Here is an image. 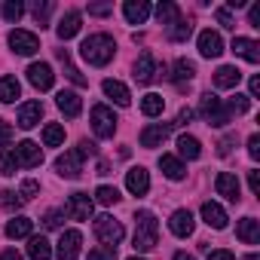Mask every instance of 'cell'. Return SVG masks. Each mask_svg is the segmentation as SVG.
<instances>
[{
    "label": "cell",
    "mask_w": 260,
    "mask_h": 260,
    "mask_svg": "<svg viewBox=\"0 0 260 260\" xmlns=\"http://www.w3.org/2000/svg\"><path fill=\"white\" fill-rule=\"evenodd\" d=\"M28 257L31 260H49L52 257V245L43 236H31L28 239Z\"/></svg>",
    "instance_id": "4dcf8cb0"
},
{
    "label": "cell",
    "mask_w": 260,
    "mask_h": 260,
    "mask_svg": "<svg viewBox=\"0 0 260 260\" xmlns=\"http://www.w3.org/2000/svg\"><path fill=\"white\" fill-rule=\"evenodd\" d=\"M141 110H144V116H162V110H166V98L156 95V92H147V95L141 98Z\"/></svg>",
    "instance_id": "d6a6232c"
},
{
    "label": "cell",
    "mask_w": 260,
    "mask_h": 260,
    "mask_svg": "<svg viewBox=\"0 0 260 260\" xmlns=\"http://www.w3.org/2000/svg\"><path fill=\"white\" fill-rule=\"evenodd\" d=\"M113 52H116V43H113L110 34H89V37L83 40V46H80V55H83L92 68L110 64Z\"/></svg>",
    "instance_id": "6da1fadb"
},
{
    "label": "cell",
    "mask_w": 260,
    "mask_h": 260,
    "mask_svg": "<svg viewBox=\"0 0 260 260\" xmlns=\"http://www.w3.org/2000/svg\"><path fill=\"white\" fill-rule=\"evenodd\" d=\"M95 199H98L101 205H116V202H119V190H116V187L101 184V187L95 190Z\"/></svg>",
    "instance_id": "f35d334b"
},
{
    "label": "cell",
    "mask_w": 260,
    "mask_h": 260,
    "mask_svg": "<svg viewBox=\"0 0 260 260\" xmlns=\"http://www.w3.org/2000/svg\"><path fill=\"white\" fill-rule=\"evenodd\" d=\"M199 113L205 116V122L208 125H226L233 116L226 113V107H223V101L214 95V92H205L202 98H199Z\"/></svg>",
    "instance_id": "3957f363"
},
{
    "label": "cell",
    "mask_w": 260,
    "mask_h": 260,
    "mask_svg": "<svg viewBox=\"0 0 260 260\" xmlns=\"http://www.w3.org/2000/svg\"><path fill=\"white\" fill-rule=\"evenodd\" d=\"M19 95H22V86H19L16 77H0V101H4V104H13Z\"/></svg>",
    "instance_id": "1f68e13d"
},
{
    "label": "cell",
    "mask_w": 260,
    "mask_h": 260,
    "mask_svg": "<svg viewBox=\"0 0 260 260\" xmlns=\"http://www.w3.org/2000/svg\"><path fill=\"white\" fill-rule=\"evenodd\" d=\"M248 92H251L248 98H260V77H251L248 80Z\"/></svg>",
    "instance_id": "11a10c76"
},
{
    "label": "cell",
    "mask_w": 260,
    "mask_h": 260,
    "mask_svg": "<svg viewBox=\"0 0 260 260\" xmlns=\"http://www.w3.org/2000/svg\"><path fill=\"white\" fill-rule=\"evenodd\" d=\"M80 245H83L80 230H64L61 239H58V248H55V260H77Z\"/></svg>",
    "instance_id": "ba28073f"
},
{
    "label": "cell",
    "mask_w": 260,
    "mask_h": 260,
    "mask_svg": "<svg viewBox=\"0 0 260 260\" xmlns=\"http://www.w3.org/2000/svg\"><path fill=\"white\" fill-rule=\"evenodd\" d=\"M28 83H31L37 92H46V89H52V83H55V74H52V68H49V64H43V61H34V64L28 68Z\"/></svg>",
    "instance_id": "8fae6325"
},
{
    "label": "cell",
    "mask_w": 260,
    "mask_h": 260,
    "mask_svg": "<svg viewBox=\"0 0 260 260\" xmlns=\"http://www.w3.org/2000/svg\"><path fill=\"white\" fill-rule=\"evenodd\" d=\"M248 104H251V98H248V95H242V92H236L223 107H226V113H230V116H242V113L248 110Z\"/></svg>",
    "instance_id": "8d00e7d4"
},
{
    "label": "cell",
    "mask_w": 260,
    "mask_h": 260,
    "mask_svg": "<svg viewBox=\"0 0 260 260\" xmlns=\"http://www.w3.org/2000/svg\"><path fill=\"white\" fill-rule=\"evenodd\" d=\"M175 260H196V257H193V254H187V251H178V254H175Z\"/></svg>",
    "instance_id": "94428289"
},
{
    "label": "cell",
    "mask_w": 260,
    "mask_h": 260,
    "mask_svg": "<svg viewBox=\"0 0 260 260\" xmlns=\"http://www.w3.org/2000/svg\"><path fill=\"white\" fill-rule=\"evenodd\" d=\"M217 22H220L223 28H236V19H233V13H230L226 7H220V10H217Z\"/></svg>",
    "instance_id": "c3c4849f"
},
{
    "label": "cell",
    "mask_w": 260,
    "mask_h": 260,
    "mask_svg": "<svg viewBox=\"0 0 260 260\" xmlns=\"http://www.w3.org/2000/svg\"><path fill=\"white\" fill-rule=\"evenodd\" d=\"M58 61L64 64V77H68L74 86H80V89H86V86H89V80L74 68V61H71V52H68V49H58Z\"/></svg>",
    "instance_id": "83f0119b"
},
{
    "label": "cell",
    "mask_w": 260,
    "mask_h": 260,
    "mask_svg": "<svg viewBox=\"0 0 260 260\" xmlns=\"http://www.w3.org/2000/svg\"><path fill=\"white\" fill-rule=\"evenodd\" d=\"M61 220H64V214H61V211H55V208L43 214V226H46V230H58V226H61Z\"/></svg>",
    "instance_id": "f6af8a7d"
},
{
    "label": "cell",
    "mask_w": 260,
    "mask_h": 260,
    "mask_svg": "<svg viewBox=\"0 0 260 260\" xmlns=\"http://www.w3.org/2000/svg\"><path fill=\"white\" fill-rule=\"evenodd\" d=\"M178 153H181L184 159H199V153H202L199 138H193V135H181V138H178Z\"/></svg>",
    "instance_id": "836d02e7"
},
{
    "label": "cell",
    "mask_w": 260,
    "mask_h": 260,
    "mask_svg": "<svg viewBox=\"0 0 260 260\" xmlns=\"http://www.w3.org/2000/svg\"><path fill=\"white\" fill-rule=\"evenodd\" d=\"M101 89H104V95H107L113 104H119V107H128V104H132V95H128L125 83H119V80H104Z\"/></svg>",
    "instance_id": "44dd1931"
},
{
    "label": "cell",
    "mask_w": 260,
    "mask_h": 260,
    "mask_svg": "<svg viewBox=\"0 0 260 260\" xmlns=\"http://www.w3.org/2000/svg\"><path fill=\"white\" fill-rule=\"evenodd\" d=\"M80 22H83V16H80L77 10L64 13V19H61V22H58V28H55L58 40H71V37H77V34H80Z\"/></svg>",
    "instance_id": "cb8c5ba5"
},
{
    "label": "cell",
    "mask_w": 260,
    "mask_h": 260,
    "mask_svg": "<svg viewBox=\"0 0 260 260\" xmlns=\"http://www.w3.org/2000/svg\"><path fill=\"white\" fill-rule=\"evenodd\" d=\"M156 19H159V25H175L178 19H181V10H178V4H172V0H162V4L156 7Z\"/></svg>",
    "instance_id": "e575fe53"
},
{
    "label": "cell",
    "mask_w": 260,
    "mask_h": 260,
    "mask_svg": "<svg viewBox=\"0 0 260 260\" xmlns=\"http://www.w3.org/2000/svg\"><path fill=\"white\" fill-rule=\"evenodd\" d=\"M233 52L236 55H242L245 61H251V64H257L260 61V43L257 40H251V37H236L233 40Z\"/></svg>",
    "instance_id": "7402d4cb"
},
{
    "label": "cell",
    "mask_w": 260,
    "mask_h": 260,
    "mask_svg": "<svg viewBox=\"0 0 260 260\" xmlns=\"http://www.w3.org/2000/svg\"><path fill=\"white\" fill-rule=\"evenodd\" d=\"M0 260H22V254H19L16 248H7L4 254H0Z\"/></svg>",
    "instance_id": "91938a15"
},
{
    "label": "cell",
    "mask_w": 260,
    "mask_h": 260,
    "mask_svg": "<svg viewBox=\"0 0 260 260\" xmlns=\"http://www.w3.org/2000/svg\"><path fill=\"white\" fill-rule=\"evenodd\" d=\"M202 220H205L211 230H223V226H226V211H223L217 202H205V205H202Z\"/></svg>",
    "instance_id": "4316f807"
},
{
    "label": "cell",
    "mask_w": 260,
    "mask_h": 260,
    "mask_svg": "<svg viewBox=\"0 0 260 260\" xmlns=\"http://www.w3.org/2000/svg\"><path fill=\"white\" fill-rule=\"evenodd\" d=\"M239 83H242V71L236 64H220L214 71V86L217 89H236Z\"/></svg>",
    "instance_id": "ffe728a7"
},
{
    "label": "cell",
    "mask_w": 260,
    "mask_h": 260,
    "mask_svg": "<svg viewBox=\"0 0 260 260\" xmlns=\"http://www.w3.org/2000/svg\"><path fill=\"white\" fill-rule=\"evenodd\" d=\"M125 187H128V193H132V196H147V190H150V175H147V169H144V166L128 169V172H125Z\"/></svg>",
    "instance_id": "9a60e30c"
},
{
    "label": "cell",
    "mask_w": 260,
    "mask_h": 260,
    "mask_svg": "<svg viewBox=\"0 0 260 260\" xmlns=\"http://www.w3.org/2000/svg\"><path fill=\"white\" fill-rule=\"evenodd\" d=\"M92 208H95V202H92L89 193H71L68 196V205H64V214L71 220H89L92 217Z\"/></svg>",
    "instance_id": "8992f818"
},
{
    "label": "cell",
    "mask_w": 260,
    "mask_h": 260,
    "mask_svg": "<svg viewBox=\"0 0 260 260\" xmlns=\"http://www.w3.org/2000/svg\"><path fill=\"white\" fill-rule=\"evenodd\" d=\"M159 242V223H156V214L141 208L135 214V251H153Z\"/></svg>",
    "instance_id": "7a4b0ae2"
},
{
    "label": "cell",
    "mask_w": 260,
    "mask_h": 260,
    "mask_svg": "<svg viewBox=\"0 0 260 260\" xmlns=\"http://www.w3.org/2000/svg\"><path fill=\"white\" fill-rule=\"evenodd\" d=\"M193 77H196V64H193V61H187V58H178V61H175V74H172L175 86H178V89H184Z\"/></svg>",
    "instance_id": "f1b7e54d"
},
{
    "label": "cell",
    "mask_w": 260,
    "mask_h": 260,
    "mask_svg": "<svg viewBox=\"0 0 260 260\" xmlns=\"http://www.w3.org/2000/svg\"><path fill=\"white\" fill-rule=\"evenodd\" d=\"M172 125L175 122H150L141 132V147H162L166 138L172 135Z\"/></svg>",
    "instance_id": "9c48e42d"
},
{
    "label": "cell",
    "mask_w": 260,
    "mask_h": 260,
    "mask_svg": "<svg viewBox=\"0 0 260 260\" xmlns=\"http://www.w3.org/2000/svg\"><path fill=\"white\" fill-rule=\"evenodd\" d=\"M248 156L251 159H260V135H251L248 138Z\"/></svg>",
    "instance_id": "681fc988"
},
{
    "label": "cell",
    "mask_w": 260,
    "mask_h": 260,
    "mask_svg": "<svg viewBox=\"0 0 260 260\" xmlns=\"http://www.w3.org/2000/svg\"><path fill=\"white\" fill-rule=\"evenodd\" d=\"M40 119H43V104L40 101H25L19 107V125L22 128H34Z\"/></svg>",
    "instance_id": "603a6c76"
},
{
    "label": "cell",
    "mask_w": 260,
    "mask_h": 260,
    "mask_svg": "<svg viewBox=\"0 0 260 260\" xmlns=\"http://www.w3.org/2000/svg\"><path fill=\"white\" fill-rule=\"evenodd\" d=\"M110 10H113L110 4H92V7H89V13H92V16H107Z\"/></svg>",
    "instance_id": "f5cc1de1"
},
{
    "label": "cell",
    "mask_w": 260,
    "mask_h": 260,
    "mask_svg": "<svg viewBox=\"0 0 260 260\" xmlns=\"http://www.w3.org/2000/svg\"><path fill=\"white\" fill-rule=\"evenodd\" d=\"M156 77H159V74H156V61H153V55H150V52H141L138 61H135V80L147 86V83H153Z\"/></svg>",
    "instance_id": "d6986e66"
},
{
    "label": "cell",
    "mask_w": 260,
    "mask_h": 260,
    "mask_svg": "<svg viewBox=\"0 0 260 260\" xmlns=\"http://www.w3.org/2000/svg\"><path fill=\"white\" fill-rule=\"evenodd\" d=\"M55 172H58L61 178H68V181L80 178V172H83V159H80V153H77V150H64V153L55 159Z\"/></svg>",
    "instance_id": "7c38bea8"
},
{
    "label": "cell",
    "mask_w": 260,
    "mask_h": 260,
    "mask_svg": "<svg viewBox=\"0 0 260 260\" xmlns=\"http://www.w3.org/2000/svg\"><path fill=\"white\" fill-rule=\"evenodd\" d=\"M193 226H196V220H193V214H190L187 208H178V211L169 217V230H172L178 239H187V236L193 233Z\"/></svg>",
    "instance_id": "e0dca14e"
},
{
    "label": "cell",
    "mask_w": 260,
    "mask_h": 260,
    "mask_svg": "<svg viewBox=\"0 0 260 260\" xmlns=\"http://www.w3.org/2000/svg\"><path fill=\"white\" fill-rule=\"evenodd\" d=\"M223 52V37L217 34V31H202L199 34V55H205V58H217Z\"/></svg>",
    "instance_id": "2e32d148"
},
{
    "label": "cell",
    "mask_w": 260,
    "mask_h": 260,
    "mask_svg": "<svg viewBox=\"0 0 260 260\" xmlns=\"http://www.w3.org/2000/svg\"><path fill=\"white\" fill-rule=\"evenodd\" d=\"M230 147H233V138L226 135V138H220V144H217V153H220V156H226V153H230Z\"/></svg>",
    "instance_id": "6f0895ef"
},
{
    "label": "cell",
    "mask_w": 260,
    "mask_h": 260,
    "mask_svg": "<svg viewBox=\"0 0 260 260\" xmlns=\"http://www.w3.org/2000/svg\"><path fill=\"white\" fill-rule=\"evenodd\" d=\"M31 13H34V19L40 22V28L49 22V13H52V0H37V4L31 7Z\"/></svg>",
    "instance_id": "60d3db41"
},
{
    "label": "cell",
    "mask_w": 260,
    "mask_h": 260,
    "mask_svg": "<svg viewBox=\"0 0 260 260\" xmlns=\"http://www.w3.org/2000/svg\"><path fill=\"white\" fill-rule=\"evenodd\" d=\"M150 13H153V7L147 0H125L122 4V16H125L128 25H144L150 19Z\"/></svg>",
    "instance_id": "5bb4252c"
},
{
    "label": "cell",
    "mask_w": 260,
    "mask_h": 260,
    "mask_svg": "<svg viewBox=\"0 0 260 260\" xmlns=\"http://www.w3.org/2000/svg\"><path fill=\"white\" fill-rule=\"evenodd\" d=\"M13 156H16L19 169H37V166L43 162V150H40V144H34V141H22V144H16Z\"/></svg>",
    "instance_id": "52a82bcc"
},
{
    "label": "cell",
    "mask_w": 260,
    "mask_h": 260,
    "mask_svg": "<svg viewBox=\"0 0 260 260\" xmlns=\"http://www.w3.org/2000/svg\"><path fill=\"white\" fill-rule=\"evenodd\" d=\"M86 260H116V248H107V245H101V248H92Z\"/></svg>",
    "instance_id": "ee69618b"
},
{
    "label": "cell",
    "mask_w": 260,
    "mask_h": 260,
    "mask_svg": "<svg viewBox=\"0 0 260 260\" xmlns=\"http://www.w3.org/2000/svg\"><path fill=\"white\" fill-rule=\"evenodd\" d=\"M31 230H34V220H28V217H22V214L7 223V236H10V239H31Z\"/></svg>",
    "instance_id": "f546056e"
},
{
    "label": "cell",
    "mask_w": 260,
    "mask_h": 260,
    "mask_svg": "<svg viewBox=\"0 0 260 260\" xmlns=\"http://www.w3.org/2000/svg\"><path fill=\"white\" fill-rule=\"evenodd\" d=\"M245 260H260V254H248V257H245Z\"/></svg>",
    "instance_id": "6125c7cd"
},
{
    "label": "cell",
    "mask_w": 260,
    "mask_h": 260,
    "mask_svg": "<svg viewBox=\"0 0 260 260\" xmlns=\"http://www.w3.org/2000/svg\"><path fill=\"white\" fill-rule=\"evenodd\" d=\"M116 122H119V119L113 116V110H110L107 104H95V107H92V128H95L98 138H113Z\"/></svg>",
    "instance_id": "5b68a950"
},
{
    "label": "cell",
    "mask_w": 260,
    "mask_h": 260,
    "mask_svg": "<svg viewBox=\"0 0 260 260\" xmlns=\"http://www.w3.org/2000/svg\"><path fill=\"white\" fill-rule=\"evenodd\" d=\"M55 104H58V110L64 113V116H80V110H83V98L77 95V92H71V89H61L58 95H55Z\"/></svg>",
    "instance_id": "ac0fdd59"
},
{
    "label": "cell",
    "mask_w": 260,
    "mask_h": 260,
    "mask_svg": "<svg viewBox=\"0 0 260 260\" xmlns=\"http://www.w3.org/2000/svg\"><path fill=\"white\" fill-rule=\"evenodd\" d=\"M159 169H162V175H166L169 181H181V178L187 175L184 162H181L178 156H172V153H162V156H159Z\"/></svg>",
    "instance_id": "484cf974"
},
{
    "label": "cell",
    "mask_w": 260,
    "mask_h": 260,
    "mask_svg": "<svg viewBox=\"0 0 260 260\" xmlns=\"http://www.w3.org/2000/svg\"><path fill=\"white\" fill-rule=\"evenodd\" d=\"M248 187H251V193H254V196H260V172H257V169H251V172H248Z\"/></svg>",
    "instance_id": "816d5d0a"
},
{
    "label": "cell",
    "mask_w": 260,
    "mask_h": 260,
    "mask_svg": "<svg viewBox=\"0 0 260 260\" xmlns=\"http://www.w3.org/2000/svg\"><path fill=\"white\" fill-rule=\"evenodd\" d=\"M10 46H13V52H19V55H34L37 49H40V40H37V34H31V31H10Z\"/></svg>",
    "instance_id": "30bf717a"
},
{
    "label": "cell",
    "mask_w": 260,
    "mask_h": 260,
    "mask_svg": "<svg viewBox=\"0 0 260 260\" xmlns=\"http://www.w3.org/2000/svg\"><path fill=\"white\" fill-rule=\"evenodd\" d=\"M128 260H144V257H128Z\"/></svg>",
    "instance_id": "be15d7a7"
},
{
    "label": "cell",
    "mask_w": 260,
    "mask_h": 260,
    "mask_svg": "<svg viewBox=\"0 0 260 260\" xmlns=\"http://www.w3.org/2000/svg\"><path fill=\"white\" fill-rule=\"evenodd\" d=\"M95 150H98V147H95L92 141H80V144H77V153H80V159H86V156H95Z\"/></svg>",
    "instance_id": "f907efd6"
},
{
    "label": "cell",
    "mask_w": 260,
    "mask_h": 260,
    "mask_svg": "<svg viewBox=\"0 0 260 260\" xmlns=\"http://www.w3.org/2000/svg\"><path fill=\"white\" fill-rule=\"evenodd\" d=\"M248 22H251L254 28H260V4H254V7L248 10Z\"/></svg>",
    "instance_id": "db71d44e"
},
{
    "label": "cell",
    "mask_w": 260,
    "mask_h": 260,
    "mask_svg": "<svg viewBox=\"0 0 260 260\" xmlns=\"http://www.w3.org/2000/svg\"><path fill=\"white\" fill-rule=\"evenodd\" d=\"M208 260H236L230 251H208Z\"/></svg>",
    "instance_id": "680465c9"
},
{
    "label": "cell",
    "mask_w": 260,
    "mask_h": 260,
    "mask_svg": "<svg viewBox=\"0 0 260 260\" xmlns=\"http://www.w3.org/2000/svg\"><path fill=\"white\" fill-rule=\"evenodd\" d=\"M236 236H239L245 245H257V242H260V220L242 217V220L236 223Z\"/></svg>",
    "instance_id": "d4e9b609"
},
{
    "label": "cell",
    "mask_w": 260,
    "mask_h": 260,
    "mask_svg": "<svg viewBox=\"0 0 260 260\" xmlns=\"http://www.w3.org/2000/svg\"><path fill=\"white\" fill-rule=\"evenodd\" d=\"M0 196H4V199H0V205H4L7 211H16V208H22V205H25V199H22L19 193H13V190H4Z\"/></svg>",
    "instance_id": "7bdbcfd3"
},
{
    "label": "cell",
    "mask_w": 260,
    "mask_h": 260,
    "mask_svg": "<svg viewBox=\"0 0 260 260\" xmlns=\"http://www.w3.org/2000/svg\"><path fill=\"white\" fill-rule=\"evenodd\" d=\"M25 16V4H22V0H7V4H4V19L7 22H19Z\"/></svg>",
    "instance_id": "ab89813d"
},
{
    "label": "cell",
    "mask_w": 260,
    "mask_h": 260,
    "mask_svg": "<svg viewBox=\"0 0 260 260\" xmlns=\"http://www.w3.org/2000/svg\"><path fill=\"white\" fill-rule=\"evenodd\" d=\"M214 190H217V196H223V199H230V202H239V199H242V184H239V178L230 175V172H220V175L214 178Z\"/></svg>",
    "instance_id": "4fadbf2b"
},
{
    "label": "cell",
    "mask_w": 260,
    "mask_h": 260,
    "mask_svg": "<svg viewBox=\"0 0 260 260\" xmlns=\"http://www.w3.org/2000/svg\"><path fill=\"white\" fill-rule=\"evenodd\" d=\"M190 119H193V110H190V107H181V113H178V122H175V125H187Z\"/></svg>",
    "instance_id": "9f6ffc18"
},
{
    "label": "cell",
    "mask_w": 260,
    "mask_h": 260,
    "mask_svg": "<svg viewBox=\"0 0 260 260\" xmlns=\"http://www.w3.org/2000/svg\"><path fill=\"white\" fill-rule=\"evenodd\" d=\"M16 169H19V162H16V156H13V150H4L0 153V175H16Z\"/></svg>",
    "instance_id": "b9f144b4"
},
{
    "label": "cell",
    "mask_w": 260,
    "mask_h": 260,
    "mask_svg": "<svg viewBox=\"0 0 260 260\" xmlns=\"http://www.w3.org/2000/svg\"><path fill=\"white\" fill-rule=\"evenodd\" d=\"M13 141V125L7 119H0V147H7Z\"/></svg>",
    "instance_id": "7dc6e473"
},
{
    "label": "cell",
    "mask_w": 260,
    "mask_h": 260,
    "mask_svg": "<svg viewBox=\"0 0 260 260\" xmlns=\"http://www.w3.org/2000/svg\"><path fill=\"white\" fill-rule=\"evenodd\" d=\"M37 193H40V184H37V181H31V178H28V181L22 184V190H19V196H22L25 202H28V199H34Z\"/></svg>",
    "instance_id": "bcb514c9"
},
{
    "label": "cell",
    "mask_w": 260,
    "mask_h": 260,
    "mask_svg": "<svg viewBox=\"0 0 260 260\" xmlns=\"http://www.w3.org/2000/svg\"><path fill=\"white\" fill-rule=\"evenodd\" d=\"M190 34H193V25H190L187 19H178V22H175V25L169 28V37H172L175 43H184V40H187Z\"/></svg>",
    "instance_id": "74e56055"
},
{
    "label": "cell",
    "mask_w": 260,
    "mask_h": 260,
    "mask_svg": "<svg viewBox=\"0 0 260 260\" xmlns=\"http://www.w3.org/2000/svg\"><path fill=\"white\" fill-rule=\"evenodd\" d=\"M43 144H46V147H58V144H64V125H58V122L43 125Z\"/></svg>",
    "instance_id": "d590c367"
},
{
    "label": "cell",
    "mask_w": 260,
    "mask_h": 260,
    "mask_svg": "<svg viewBox=\"0 0 260 260\" xmlns=\"http://www.w3.org/2000/svg\"><path fill=\"white\" fill-rule=\"evenodd\" d=\"M95 236H98V242H101V245H107V248H116V245L122 242L125 230H122V223H119L116 217H110V214H101V217H95Z\"/></svg>",
    "instance_id": "277c9868"
}]
</instances>
